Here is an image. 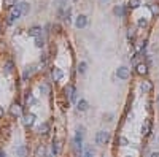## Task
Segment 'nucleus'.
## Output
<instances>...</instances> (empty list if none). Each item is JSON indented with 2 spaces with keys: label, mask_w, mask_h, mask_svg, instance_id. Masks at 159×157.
Returning <instances> with one entry per match:
<instances>
[{
  "label": "nucleus",
  "mask_w": 159,
  "mask_h": 157,
  "mask_svg": "<svg viewBox=\"0 0 159 157\" xmlns=\"http://www.w3.org/2000/svg\"><path fill=\"white\" fill-rule=\"evenodd\" d=\"M108 140H110V133L108 132H105V130L97 132V135H96V143L97 144H105V143H108Z\"/></svg>",
  "instance_id": "obj_1"
},
{
  "label": "nucleus",
  "mask_w": 159,
  "mask_h": 157,
  "mask_svg": "<svg viewBox=\"0 0 159 157\" xmlns=\"http://www.w3.org/2000/svg\"><path fill=\"white\" fill-rule=\"evenodd\" d=\"M10 10H11V13H10V16H8V24H13L14 19H18V17L22 16V13H21V10H19V6H18V5L10 8Z\"/></svg>",
  "instance_id": "obj_2"
},
{
  "label": "nucleus",
  "mask_w": 159,
  "mask_h": 157,
  "mask_svg": "<svg viewBox=\"0 0 159 157\" xmlns=\"http://www.w3.org/2000/svg\"><path fill=\"white\" fill-rule=\"evenodd\" d=\"M86 25H88V17H86L85 14L77 16V21H75V27H77V29H85Z\"/></svg>",
  "instance_id": "obj_3"
},
{
  "label": "nucleus",
  "mask_w": 159,
  "mask_h": 157,
  "mask_svg": "<svg viewBox=\"0 0 159 157\" xmlns=\"http://www.w3.org/2000/svg\"><path fill=\"white\" fill-rule=\"evenodd\" d=\"M116 76H118L119 79H127V78L130 76V70H129L127 67H119V68L116 70Z\"/></svg>",
  "instance_id": "obj_4"
},
{
  "label": "nucleus",
  "mask_w": 159,
  "mask_h": 157,
  "mask_svg": "<svg viewBox=\"0 0 159 157\" xmlns=\"http://www.w3.org/2000/svg\"><path fill=\"white\" fill-rule=\"evenodd\" d=\"M65 95H69V98H70L72 101L77 100V90H75V87H73L72 84H69L67 87H65Z\"/></svg>",
  "instance_id": "obj_5"
},
{
  "label": "nucleus",
  "mask_w": 159,
  "mask_h": 157,
  "mask_svg": "<svg viewBox=\"0 0 159 157\" xmlns=\"http://www.w3.org/2000/svg\"><path fill=\"white\" fill-rule=\"evenodd\" d=\"M51 76H53V79H54V81H61V79H62V76H64V73H62V70H61V68L53 67V68H51Z\"/></svg>",
  "instance_id": "obj_6"
},
{
  "label": "nucleus",
  "mask_w": 159,
  "mask_h": 157,
  "mask_svg": "<svg viewBox=\"0 0 159 157\" xmlns=\"http://www.w3.org/2000/svg\"><path fill=\"white\" fill-rule=\"evenodd\" d=\"M35 114L34 113H29V114H26L24 116V125H27V127H32L34 124H35Z\"/></svg>",
  "instance_id": "obj_7"
},
{
  "label": "nucleus",
  "mask_w": 159,
  "mask_h": 157,
  "mask_svg": "<svg viewBox=\"0 0 159 157\" xmlns=\"http://www.w3.org/2000/svg\"><path fill=\"white\" fill-rule=\"evenodd\" d=\"M61 151H62V141L61 140H54L53 141V154L58 155V154H61Z\"/></svg>",
  "instance_id": "obj_8"
},
{
  "label": "nucleus",
  "mask_w": 159,
  "mask_h": 157,
  "mask_svg": "<svg viewBox=\"0 0 159 157\" xmlns=\"http://www.w3.org/2000/svg\"><path fill=\"white\" fill-rule=\"evenodd\" d=\"M77 108H78V111H88V108H89V103L85 100V98H81L78 103H77Z\"/></svg>",
  "instance_id": "obj_9"
},
{
  "label": "nucleus",
  "mask_w": 159,
  "mask_h": 157,
  "mask_svg": "<svg viewBox=\"0 0 159 157\" xmlns=\"http://www.w3.org/2000/svg\"><path fill=\"white\" fill-rule=\"evenodd\" d=\"M149 132H151V121L146 119V121L143 122V125H142V133H143V135H148Z\"/></svg>",
  "instance_id": "obj_10"
},
{
  "label": "nucleus",
  "mask_w": 159,
  "mask_h": 157,
  "mask_svg": "<svg viewBox=\"0 0 159 157\" xmlns=\"http://www.w3.org/2000/svg\"><path fill=\"white\" fill-rule=\"evenodd\" d=\"M40 33H42V27H38V25H34V27L29 29V35L30 36H40Z\"/></svg>",
  "instance_id": "obj_11"
},
{
  "label": "nucleus",
  "mask_w": 159,
  "mask_h": 157,
  "mask_svg": "<svg viewBox=\"0 0 159 157\" xmlns=\"http://www.w3.org/2000/svg\"><path fill=\"white\" fill-rule=\"evenodd\" d=\"M140 89H142L143 92H149L153 89V84L149 81H142V84H140Z\"/></svg>",
  "instance_id": "obj_12"
},
{
  "label": "nucleus",
  "mask_w": 159,
  "mask_h": 157,
  "mask_svg": "<svg viewBox=\"0 0 159 157\" xmlns=\"http://www.w3.org/2000/svg\"><path fill=\"white\" fill-rule=\"evenodd\" d=\"M124 13H126V8H124L123 5L115 6V14H116L118 17H123V16H124Z\"/></svg>",
  "instance_id": "obj_13"
},
{
  "label": "nucleus",
  "mask_w": 159,
  "mask_h": 157,
  "mask_svg": "<svg viewBox=\"0 0 159 157\" xmlns=\"http://www.w3.org/2000/svg\"><path fill=\"white\" fill-rule=\"evenodd\" d=\"M18 6H19V10H21L22 14H27V13H29V10H30V6H29V3H27V2H21Z\"/></svg>",
  "instance_id": "obj_14"
},
{
  "label": "nucleus",
  "mask_w": 159,
  "mask_h": 157,
  "mask_svg": "<svg viewBox=\"0 0 159 157\" xmlns=\"http://www.w3.org/2000/svg\"><path fill=\"white\" fill-rule=\"evenodd\" d=\"M10 113H11L13 116H21V106L18 105V103H14V105L10 108Z\"/></svg>",
  "instance_id": "obj_15"
},
{
  "label": "nucleus",
  "mask_w": 159,
  "mask_h": 157,
  "mask_svg": "<svg viewBox=\"0 0 159 157\" xmlns=\"http://www.w3.org/2000/svg\"><path fill=\"white\" fill-rule=\"evenodd\" d=\"M135 71L138 73V75H145V73H146L148 70H146V65H145V63H137Z\"/></svg>",
  "instance_id": "obj_16"
},
{
  "label": "nucleus",
  "mask_w": 159,
  "mask_h": 157,
  "mask_svg": "<svg viewBox=\"0 0 159 157\" xmlns=\"http://www.w3.org/2000/svg\"><path fill=\"white\" fill-rule=\"evenodd\" d=\"M48 130H50V125L46 124V122H43V124L38 127V133H40V135H46V133H48Z\"/></svg>",
  "instance_id": "obj_17"
},
{
  "label": "nucleus",
  "mask_w": 159,
  "mask_h": 157,
  "mask_svg": "<svg viewBox=\"0 0 159 157\" xmlns=\"http://www.w3.org/2000/svg\"><path fill=\"white\" fill-rule=\"evenodd\" d=\"M35 157H46V151H45V146H38L35 151Z\"/></svg>",
  "instance_id": "obj_18"
},
{
  "label": "nucleus",
  "mask_w": 159,
  "mask_h": 157,
  "mask_svg": "<svg viewBox=\"0 0 159 157\" xmlns=\"http://www.w3.org/2000/svg\"><path fill=\"white\" fill-rule=\"evenodd\" d=\"M16 152H18V155H19V157H27V147L26 146H19L16 149Z\"/></svg>",
  "instance_id": "obj_19"
},
{
  "label": "nucleus",
  "mask_w": 159,
  "mask_h": 157,
  "mask_svg": "<svg viewBox=\"0 0 159 157\" xmlns=\"http://www.w3.org/2000/svg\"><path fill=\"white\" fill-rule=\"evenodd\" d=\"M35 46L37 48H43L45 46V38L43 36H35Z\"/></svg>",
  "instance_id": "obj_20"
},
{
  "label": "nucleus",
  "mask_w": 159,
  "mask_h": 157,
  "mask_svg": "<svg viewBox=\"0 0 159 157\" xmlns=\"http://www.w3.org/2000/svg\"><path fill=\"white\" fill-rule=\"evenodd\" d=\"M137 25L140 27V29H145V27L148 25V21L145 19V17H140V19H138V22H137Z\"/></svg>",
  "instance_id": "obj_21"
},
{
  "label": "nucleus",
  "mask_w": 159,
  "mask_h": 157,
  "mask_svg": "<svg viewBox=\"0 0 159 157\" xmlns=\"http://www.w3.org/2000/svg\"><path fill=\"white\" fill-rule=\"evenodd\" d=\"M5 71H6V73H11V71H13V62H11V60H8V62L5 63Z\"/></svg>",
  "instance_id": "obj_22"
},
{
  "label": "nucleus",
  "mask_w": 159,
  "mask_h": 157,
  "mask_svg": "<svg viewBox=\"0 0 159 157\" xmlns=\"http://www.w3.org/2000/svg\"><path fill=\"white\" fill-rule=\"evenodd\" d=\"M129 6L130 8H138L140 6V0H129Z\"/></svg>",
  "instance_id": "obj_23"
},
{
  "label": "nucleus",
  "mask_w": 159,
  "mask_h": 157,
  "mask_svg": "<svg viewBox=\"0 0 159 157\" xmlns=\"http://www.w3.org/2000/svg\"><path fill=\"white\" fill-rule=\"evenodd\" d=\"M86 67H88V65H86V62H80V65H78V71H80V73H85V71H86Z\"/></svg>",
  "instance_id": "obj_24"
},
{
  "label": "nucleus",
  "mask_w": 159,
  "mask_h": 157,
  "mask_svg": "<svg viewBox=\"0 0 159 157\" xmlns=\"http://www.w3.org/2000/svg\"><path fill=\"white\" fill-rule=\"evenodd\" d=\"M127 38H129V40H134V38H135V30H134V29H129V30H127Z\"/></svg>",
  "instance_id": "obj_25"
},
{
  "label": "nucleus",
  "mask_w": 159,
  "mask_h": 157,
  "mask_svg": "<svg viewBox=\"0 0 159 157\" xmlns=\"http://www.w3.org/2000/svg\"><path fill=\"white\" fill-rule=\"evenodd\" d=\"M3 5H5V8H13L14 0H3Z\"/></svg>",
  "instance_id": "obj_26"
},
{
  "label": "nucleus",
  "mask_w": 159,
  "mask_h": 157,
  "mask_svg": "<svg viewBox=\"0 0 159 157\" xmlns=\"http://www.w3.org/2000/svg\"><path fill=\"white\" fill-rule=\"evenodd\" d=\"M119 143H121V146H127L129 140H127V138H124V136H119Z\"/></svg>",
  "instance_id": "obj_27"
},
{
  "label": "nucleus",
  "mask_w": 159,
  "mask_h": 157,
  "mask_svg": "<svg viewBox=\"0 0 159 157\" xmlns=\"http://www.w3.org/2000/svg\"><path fill=\"white\" fill-rule=\"evenodd\" d=\"M30 70H26L24 71V78H27V76H30L32 75V73H34V67H29Z\"/></svg>",
  "instance_id": "obj_28"
},
{
  "label": "nucleus",
  "mask_w": 159,
  "mask_h": 157,
  "mask_svg": "<svg viewBox=\"0 0 159 157\" xmlns=\"http://www.w3.org/2000/svg\"><path fill=\"white\" fill-rule=\"evenodd\" d=\"M149 8H151V13H153V14H157V13H159V6H157V5H156V6H154V5H151Z\"/></svg>",
  "instance_id": "obj_29"
},
{
  "label": "nucleus",
  "mask_w": 159,
  "mask_h": 157,
  "mask_svg": "<svg viewBox=\"0 0 159 157\" xmlns=\"http://www.w3.org/2000/svg\"><path fill=\"white\" fill-rule=\"evenodd\" d=\"M26 100H27V103H30V105H34V103H35V98H34L32 95H27V98H26Z\"/></svg>",
  "instance_id": "obj_30"
},
{
  "label": "nucleus",
  "mask_w": 159,
  "mask_h": 157,
  "mask_svg": "<svg viewBox=\"0 0 159 157\" xmlns=\"http://www.w3.org/2000/svg\"><path fill=\"white\" fill-rule=\"evenodd\" d=\"M64 19H67V21L70 19V10H67V13H65V17H64Z\"/></svg>",
  "instance_id": "obj_31"
},
{
  "label": "nucleus",
  "mask_w": 159,
  "mask_h": 157,
  "mask_svg": "<svg viewBox=\"0 0 159 157\" xmlns=\"http://www.w3.org/2000/svg\"><path fill=\"white\" fill-rule=\"evenodd\" d=\"M151 157H159V151H154V152H151Z\"/></svg>",
  "instance_id": "obj_32"
},
{
  "label": "nucleus",
  "mask_w": 159,
  "mask_h": 157,
  "mask_svg": "<svg viewBox=\"0 0 159 157\" xmlns=\"http://www.w3.org/2000/svg\"><path fill=\"white\" fill-rule=\"evenodd\" d=\"M85 157H94V154H91V152H86V154H85Z\"/></svg>",
  "instance_id": "obj_33"
},
{
  "label": "nucleus",
  "mask_w": 159,
  "mask_h": 157,
  "mask_svg": "<svg viewBox=\"0 0 159 157\" xmlns=\"http://www.w3.org/2000/svg\"><path fill=\"white\" fill-rule=\"evenodd\" d=\"M0 157H5V152H3L2 149H0Z\"/></svg>",
  "instance_id": "obj_34"
},
{
  "label": "nucleus",
  "mask_w": 159,
  "mask_h": 157,
  "mask_svg": "<svg viewBox=\"0 0 159 157\" xmlns=\"http://www.w3.org/2000/svg\"><path fill=\"white\" fill-rule=\"evenodd\" d=\"M2 116H3V109H2V108H0V117H2Z\"/></svg>",
  "instance_id": "obj_35"
},
{
  "label": "nucleus",
  "mask_w": 159,
  "mask_h": 157,
  "mask_svg": "<svg viewBox=\"0 0 159 157\" xmlns=\"http://www.w3.org/2000/svg\"><path fill=\"white\" fill-rule=\"evenodd\" d=\"M0 30H2V24H0Z\"/></svg>",
  "instance_id": "obj_36"
},
{
  "label": "nucleus",
  "mask_w": 159,
  "mask_h": 157,
  "mask_svg": "<svg viewBox=\"0 0 159 157\" xmlns=\"http://www.w3.org/2000/svg\"><path fill=\"white\" fill-rule=\"evenodd\" d=\"M46 157H53V155H46Z\"/></svg>",
  "instance_id": "obj_37"
},
{
  "label": "nucleus",
  "mask_w": 159,
  "mask_h": 157,
  "mask_svg": "<svg viewBox=\"0 0 159 157\" xmlns=\"http://www.w3.org/2000/svg\"><path fill=\"white\" fill-rule=\"evenodd\" d=\"M157 103H159V97H157Z\"/></svg>",
  "instance_id": "obj_38"
},
{
  "label": "nucleus",
  "mask_w": 159,
  "mask_h": 157,
  "mask_svg": "<svg viewBox=\"0 0 159 157\" xmlns=\"http://www.w3.org/2000/svg\"><path fill=\"white\" fill-rule=\"evenodd\" d=\"M102 2H107V0H102Z\"/></svg>",
  "instance_id": "obj_39"
},
{
  "label": "nucleus",
  "mask_w": 159,
  "mask_h": 157,
  "mask_svg": "<svg viewBox=\"0 0 159 157\" xmlns=\"http://www.w3.org/2000/svg\"><path fill=\"white\" fill-rule=\"evenodd\" d=\"M126 157H130V155H126Z\"/></svg>",
  "instance_id": "obj_40"
},
{
  "label": "nucleus",
  "mask_w": 159,
  "mask_h": 157,
  "mask_svg": "<svg viewBox=\"0 0 159 157\" xmlns=\"http://www.w3.org/2000/svg\"><path fill=\"white\" fill-rule=\"evenodd\" d=\"M75 2H77V0H75Z\"/></svg>",
  "instance_id": "obj_41"
}]
</instances>
